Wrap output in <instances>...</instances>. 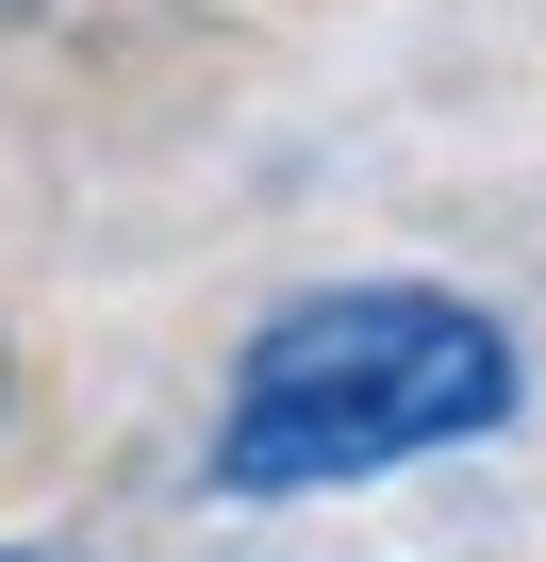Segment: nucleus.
<instances>
[{"label": "nucleus", "mask_w": 546, "mask_h": 562, "mask_svg": "<svg viewBox=\"0 0 546 562\" xmlns=\"http://www.w3.org/2000/svg\"><path fill=\"white\" fill-rule=\"evenodd\" d=\"M513 397H530V364L480 299H447V281H315L232 348L215 430H199V496H232V513L348 496V480H398V463L513 430Z\"/></svg>", "instance_id": "f257e3e1"}, {"label": "nucleus", "mask_w": 546, "mask_h": 562, "mask_svg": "<svg viewBox=\"0 0 546 562\" xmlns=\"http://www.w3.org/2000/svg\"><path fill=\"white\" fill-rule=\"evenodd\" d=\"M0 562H34V546H0Z\"/></svg>", "instance_id": "f03ea898"}]
</instances>
